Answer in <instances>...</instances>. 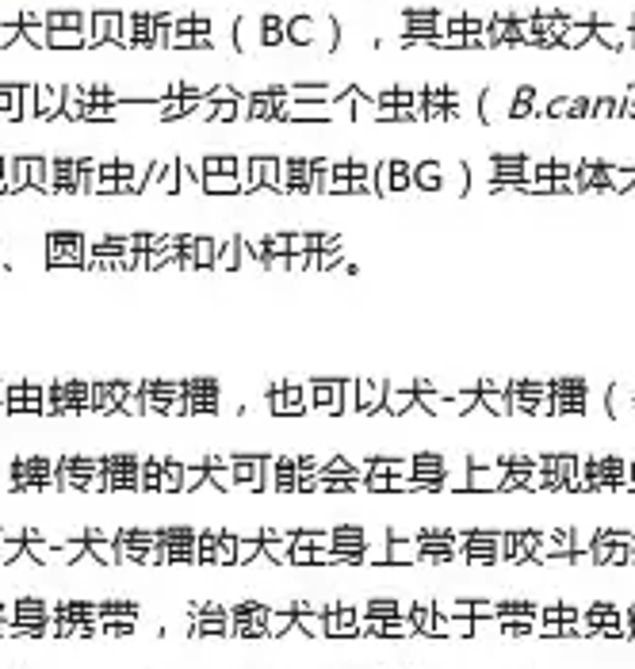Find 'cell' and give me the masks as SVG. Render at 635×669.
Masks as SVG:
<instances>
[{"label":"cell","instance_id":"cell-1","mask_svg":"<svg viewBox=\"0 0 635 669\" xmlns=\"http://www.w3.org/2000/svg\"><path fill=\"white\" fill-rule=\"evenodd\" d=\"M455 547H460V559L471 562V566L505 562V555H502V532H486V528L455 532Z\"/></svg>","mask_w":635,"mask_h":669},{"label":"cell","instance_id":"cell-2","mask_svg":"<svg viewBox=\"0 0 635 669\" xmlns=\"http://www.w3.org/2000/svg\"><path fill=\"white\" fill-rule=\"evenodd\" d=\"M517 417H551V383L543 379H513L510 383Z\"/></svg>","mask_w":635,"mask_h":669},{"label":"cell","instance_id":"cell-3","mask_svg":"<svg viewBox=\"0 0 635 669\" xmlns=\"http://www.w3.org/2000/svg\"><path fill=\"white\" fill-rule=\"evenodd\" d=\"M8 486L12 490H58L54 486V459H43V455L12 459Z\"/></svg>","mask_w":635,"mask_h":669},{"label":"cell","instance_id":"cell-4","mask_svg":"<svg viewBox=\"0 0 635 669\" xmlns=\"http://www.w3.org/2000/svg\"><path fill=\"white\" fill-rule=\"evenodd\" d=\"M157 544L165 547V566H196L199 562V532L188 528V524H169V528H157Z\"/></svg>","mask_w":635,"mask_h":669},{"label":"cell","instance_id":"cell-5","mask_svg":"<svg viewBox=\"0 0 635 669\" xmlns=\"http://www.w3.org/2000/svg\"><path fill=\"white\" fill-rule=\"evenodd\" d=\"M84 409H92V383H54V387H46V406L43 414H84Z\"/></svg>","mask_w":635,"mask_h":669},{"label":"cell","instance_id":"cell-6","mask_svg":"<svg viewBox=\"0 0 635 669\" xmlns=\"http://www.w3.org/2000/svg\"><path fill=\"white\" fill-rule=\"evenodd\" d=\"M269 612H272V604L237 600L230 609V635L234 639H269Z\"/></svg>","mask_w":635,"mask_h":669},{"label":"cell","instance_id":"cell-7","mask_svg":"<svg viewBox=\"0 0 635 669\" xmlns=\"http://www.w3.org/2000/svg\"><path fill=\"white\" fill-rule=\"evenodd\" d=\"M590 402V387L586 379H551V417H582Z\"/></svg>","mask_w":635,"mask_h":669},{"label":"cell","instance_id":"cell-8","mask_svg":"<svg viewBox=\"0 0 635 669\" xmlns=\"http://www.w3.org/2000/svg\"><path fill=\"white\" fill-rule=\"evenodd\" d=\"M146 414L149 417H181L184 414V383H142Z\"/></svg>","mask_w":635,"mask_h":669},{"label":"cell","instance_id":"cell-9","mask_svg":"<svg viewBox=\"0 0 635 669\" xmlns=\"http://www.w3.org/2000/svg\"><path fill=\"white\" fill-rule=\"evenodd\" d=\"M46 261L58 268H77L88 261V241L84 234H69V230H58V234L46 238Z\"/></svg>","mask_w":635,"mask_h":669},{"label":"cell","instance_id":"cell-10","mask_svg":"<svg viewBox=\"0 0 635 669\" xmlns=\"http://www.w3.org/2000/svg\"><path fill=\"white\" fill-rule=\"evenodd\" d=\"M157 547V528H116L119 562L149 566V551Z\"/></svg>","mask_w":635,"mask_h":669},{"label":"cell","instance_id":"cell-11","mask_svg":"<svg viewBox=\"0 0 635 669\" xmlns=\"http://www.w3.org/2000/svg\"><path fill=\"white\" fill-rule=\"evenodd\" d=\"M417 551H422V562H452L460 559V547H455V528H417Z\"/></svg>","mask_w":635,"mask_h":669},{"label":"cell","instance_id":"cell-12","mask_svg":"<svg viewBox=\"0 0 635 669\" xmlns=\"http://www.w3.org/2000/svg\"><path fill=\"white\" fill-rule=\"evenodd\" d=\"M104 474H108V490H142L138 474H142V459L134 452H111L104 455Z\"/></svg>","mask_w":635,"mask_h":669},{"label":"cell","instance_id":"cell-13","mask_svg":"<svg viewBox=\"0 0 635 669\" xmlns=\"http://www.w3.org/2000/svg\"><path fill=\"white\" fill-rule=\"evenodd\" d=\"M264 490L299 494V455H264Z\"/></svg>","mask_w":635,"mask_h":669},{"label":"cell","instance_id":"cell-14","mask_svg":"<svg viewBox=\"0 0 635 669\" xmlns=\"http://www.w3.org/2000/svg\"><path fill=\"white\" fill-rule=\"evenodd\" d=\"M326 639H360V604L329 600L326 604Z\"/></svg>","mask_w":635,"mask_h":669},{"label":"cell","instance_id":"cell-15","mask_svg":"<svg viewBox=\"0 0 635 669\" xmlns=\"http://www.w3.org/2000/svg\"><path fill=\"white\" fill-rule=\"evenodd\" d=\"M272 402V414L276 417H299L307 414V391H302V383H272V387H264Z\"/></svg>","mask_w":635,"mask_h":669},{"label":"cell","instance_id":"cell-16","mask_svg":"<svg viewBox=\"0 0 635 669\" xmlns=\"http://www.w3.org/2000/svg\"><path fill=\"white\" fill-rule=\"evenodd\" d=\"M203 191L222 196V191H241V161L226 157V161H203Z\"/></svg>","mask_w":635,"mask_h":669},{"label":"cell","instance_id":"cell-17","mask_svg":"<svg viewBox=\"0 0 635 669\" xmlns=\"http://www.w3.org/2000/svg\"><path fill=\"white\" fill-rule=\"evenodd\" d=\"M219 409V383L214 379H188L184 383V414L199 417V414H214Z\"/></svg>","mask_w":635,"mask_h":669},{"label":"cell","instance_id":"cell-18","mask_svg":"<svg viewBox=\"0 0 635 669\" xmlns=\"http://www.w3.org/2000/svg\"><path fill=\"white\" fill-rule=\"evenodd\" d=\"M302 391H307V406L318 409L322 417L341 414V379H314L302 383Z\"/></svg>","mask_w":635,"mask_h":669},{"label":"cell","instance_id":"cell-19","mask_svg":"<svg viewBox=\"0 0 635 669\" xmlns=\"http://www.w3.org/2000/svg\"><path fill=\"white\" fill-rule=\"evenodd\" d=\"M181 268H214V238L181 234Z\"/></svg>","mask_w":635,"mask_h":669},{"label":"cell","instance_id":"cell-20","mask_svg":"<svg viewBox=\"0 0 635 669\" xmlns=\"http://www.w3.org/2000/svg\"><path fill=\"white\" fill-rule=\"evenodd\" d=\"M230 467H234V486H241V490H264V455L237 452L230 455Z\"/></svg>","mask_w":635,"mask_h":669},{"label":"cell","instance_id":"cell-21","mask_svg":"<svg viewBox=\"0 0 635 669\" xmlns=\"http://www.w3.org/2000/svg\"><path fill=\"white\" fill-rule=\"evenodd\" d=\"M478 387V406L490 409L494 417H510L513 414V398H510V383H498V379H482L475 383Z\"/></svg>","mask_w":635,"mask_h":669},{"label":"cell","instance_id":"cell-22","mask_svg":"<svg viewBox=\"0 0 635 669\" xmlns=\"http://www.w3.org/2000/svg\"><path fill=\"white\" fill-rule=\"evenodd\" d=\"M471 490L478 494H494L502 490V479H505V467L498 459H482V455H471Z\"/></svg>","mask_w":635,"mask_h":669},{"label":"cell","instance_id":"cell-23","mask_svg":"<svg viewBox=\"0 0 635 669\" xmlns=\"http://www.w3.org/2000/svg\"><path fill=\"white\" fill-rule=\"evenodd\" d=\"M279 180H284V196H314L310 161H302V157L284 161V165H279Z\"/></svg>","mask_w":635,"mask_h":669},{"label":"cell","instance_id":"cell-24","mask_svg":"<svg viewBox=\"0 0 635 669\" xmlns=\"http://www.w3.org/2000/svg\"><path fill=\"white\" fill-rule=\"evenodd\" d=\"M291 544H295V528H261V551L269 562L291 566Z\"/></svg>","mask_w":635,"mask_h":669},{"label":"cell","instance_id":"cell-25","mask_svg":"<svg viewBox=\"0 0 635 669\" xmlns=\"http://www.w3.org/2000/svg\"><path fill=\"white\" fill-rule=\"evenodd\" d=\"M375 173H379L375 176V191H379V196H395V191L414 184V169H410V165H402V161H387V165H379Z\"/></svg>","mask_w":635,"mask_h":669},{"label":"cell","instance_id":"cell-26","mask_svg":"<svg viewBox=\"0 0 635 669\" xmlns=\"http://www.w3.org/2000/svg\"><path fill=\"white\" fill-rule=\"evenodd\" d=\"M410 562H422V551H417V536H414V532H398V528H390L387 566H410Z\"/></svg>","mask_w":635,"mask_h":669},{"label":"cell","instance_id":"cell-27","mask_svg":"<svg viewBox=\"0 0 635 669\" xmlns=\"http://www.w3.org/2000/svg\"><path fill=\"white\" fill-rule=\"evenodd\" d=\"M126 391H131V383H92V409L96 414H119V406H123V398Z\"/></svg>","mask_w":635,"mask_h":669},{"label":"cell","instance_id":"cell-28","mask_svg":"<svg viewBox=\"0 0 635 669\" xmlns=\"http://www.w3.org/2000/svg\"><path fill=\"white\" fill-rule=\"evenodd\" d=\"M383 398H387V383L379 379H357V414L360 417H372L383 409Z\"/></svg>","mask_w":635,"mask_h":669},{"label":"cell","instance_id":"cell-29","mask_svg":"<svg viewBox=\"0 0 635 669\" xmlns=\"http://www.w3.org/2000/svg\"><path fill=\"white\" fill-rule=\"evenodd\" d=\"M81 161H50V191H81Z\"/></svg>","mask_w":635,"mask_h":669},{"label":"cell","instance_id":"cell-30","mask_svg":"<svg viewBox=\"0 0 635 669\" xmlns=\"http://www.w3.org/2000/svg\"><path fill=\"white\" fill-rule=\"evenodd\" d=\"M414 406H417L414 383H387V398H383V414L387 417H402V414H410Z\"/></svg>","mask_w":635,"mask_h":669},{"label":"cell","instance_id":"cell-31","mask_svg":"<svg viewBox=\"0 0 635 669\" xmlns=\"http://www.w3.org/2000/svg\"><path fill=\"white\" fill-rule=\"evenodd\" d=\"M88 539V555L104 566H119V551H116V532H104V528H84Z\"/></svg>","mask_w":635,"mask_h":669},{"label":"cell","instance_id":"cell-32","mask_svg":"<svg viewBox=\"0 0 635 669\" xmlns=\"http://www.w3.org/2000/svg\"><path fill=\"white\" fill-rule=\"evenodd\" d=\"M597 474L601 490H628V463L620 455H597Z\"/></svg>","mask_w":635,"mask_h":669},{"label":"cell","instance_id":"cell-33","mask_svg":"<svg viewBox=\"0 0 635 669\" xmlns=\"http://www.w3.org/2000/svg\"><path fill=\"white\" fill-rule=\"evenodd\" d=\"M23 544H28V559L43 566H58V547L39 532V528H23Z\"/></svg>","mask_w":635,"mask_h":669},{"label":"cell","instance_id":"cell-34","mask_svg":"<svg viewBox=\"0 0 635 669\" xmlns=\"http://www.w3.org/2000/svg\"><path fill=\"white\" fill-rule=\"evenodd\" d=\"M203 463H207V486H214V490H234V467H230V455H203Z\"/></svg>","mask_w":635,"mask_h":669},{"label":"cell","instance_id":"cell-35","mask_svg":"<svg viewBox=\"0 0 635 669\" xmlns=\"http://www.w3.org/2000/svg\"><path fill=\"white\" fill-rule=\"evenodd\" d=\"M138 612L134 600H100V624H138Z\"/></svg>","mask_w":635,"mask_h":669},{"label":"cell","instance_id":"cell-36","mask_svg":"<svg viewBox=\"0 0 635 669\" xmlns=\"http://www.w3.org/2000/svg\"><path fill=\"white\" fill-rule=\"evenodd\" d=\"M214 268H241V234L214 238Z\"/></svg>","mask_w":635,"mask_h":669},{"label":"cell","instance_id":"cell-37","mask_svg":"<svg viewBox=\"0 0 635 669\" xmlns=\"http://www.w3.org/2000/svg\"><path fill=\"white\" fill-rule=\"evenodd\" d=\"M575 180H578V191H590V188L608 191V184H605V161H582Z\"/></svg>","mask_w":635,"mask_h":669},{"label":"cell","instance_id":"cell-38","mask_svg":"<svg viewBox=\"0 0 635 669\" xmlns=\"http://www.w3.org/2000/svg\"><path fill=\"white\" fill-rule=\"evenodd\" d=\"M498 620H540L536 600H498Z\"/></svg>","mask_w":635,"mask_h":669},{"label":"cell","instance_id":"cell-39","mask_svg":"<svg viewBox=\"0 0 635 669\" xmlns=\"http://www.w3.org/2000/svg\"><path fill=\"white\" fill-rule=\"evenodd\" d=\"M291 632H295V612H291V600H287L269 612V639H287Z\"/></svg>","mask_w":635,"mask_h":669},{"label":"cell","instance_id":"cell-40","mask_svg":"<svg viewBox=\"0 0 635 669\" xmlns=\"http://www.w3.org/2000/svg\"><path fill=\"white\" fill-rule=\"evenodd\" d=\"M291 566H314V528H295V544H291Z\"/></svg>","mask_w":635,"mask_h":669},{"label":"cell","instance_id":"cell-41","mask_svg":"<svg viewBox=\"0 0 635 669\" xmlns=\"http://www.w3.org/2000/svg\"><path fill=\"white\" fill-rule=\"evenodd\" d=\"M410 620H414V627H417V635H429V639H433V627H437V604H433V600H414Z\"/></svg>","mask_w":635,"mask_h":669},{"label":"cell","instance_id":"cell-42","mask_svg":"<svg viewBox=\"0 0 635 669\" xmlns=\"http://www.w3.org/2000/svg\"><path fill=\"white\" fill-rule=\"evenodd\" d=\"M249 562H269V559H264V551H261V528H257V536H237L234 566H249Z\"/></svg>","mask_w":635,"mask_h":669},{"label":"cell","instance_id":"cell-43","mask_svg":"<svg viewBox=\"0 0 635 669\" xmlns=\"http://www.w3.org/2000/svg\"><path fill=\"white\" fill-rule=\"evenodd\" d=\"M176 169H181L176 161L154 165V176H149V184H161L165 191H169V196H176V191H181V176H176Z\"/></svg>","mask_w":635,"mask_h":669},{"label":"cell","instance_id":"cell-44","mask_svg":"<svg viewBox=\"0 0 635 669\" xmlns=\"http://www.w3.org/2000/svg\"><path fill=\"white\" fill-rule=\"evenodd\" d=\"M181 479H184V463L165 455V467H161V494H181Z\"/></svg>","mask_w":635,"mask_h":669},{"label":"cell","instance_id":"cell-45","mask_svg":"<svg viewBox=\"0 0 635 669\" xmlns=\"http://www.w3.org/2000/svg\"><path fill=\"white\" fill-rule=\"evenodd\" d=\"M28 555V544H23V532H8L0 539V566H12L16 559Z\"/></svg>","mask_w":635,"mask_h":669},{"label":"cell","instance_id":"cell-46","mask_svg":"<svg viewBox=\"0 0 635 669\" xmlns=\"http://www.w3.org/2000/svg\"><path fill=\"white\" fill-rule=\"evenodd\" d=\"M605 184L613 191L635 188V165H628V169H620V165H605Z\"/></svg>","mask_w":635,"mask_h":669},{"label":"cell","instance_id":"cell-47","mask_svg":"<svg viewBox=\"0 0 635 669\" xmlns=\"http://www.w3.org/2000/svg\"><path fill=\"white\" fill-rule=\"evenodd\" d=\"M161 467H165V455H149V459H142V474H138L142 490H161Z\"/></svg>","mask_w":635,"mask_h":669},{"label":"cell","instance_id":"cell-48","mask_svg":"<svg viewBox=\"0 0 635 669\" xmlns=\"http://www.w3.org/2000/svg\"><path fill=\"white\" fill-rule=\"evenodd\" d=\"M199 486H207V463H184V479H181V494H192Z\"/></svg>","mask_w":635,"mask_h":669},{"label":"cell","instance_id":"cell-49","mask_svg":"<svg viewBox=\"0 0 635 669\" xmlns=\"http://www.w3.org/2000/svg\"><path fill=\"white\" fill-rule=\"evenodd\" d=\"M237 559V536L234 532H219V547H214V566H234Z\"/></svg>","mask_w":635,"mask_h":669},{"label":"cell","instance_id":"cell-50","mask_svg":"<svg viewBox=\"0 0 635 669\" xmlns=\"http://www.w3.org/2000/svg\"><path fill=\"white\" fill-rule=\"evenodd\" d=\"M257 169H261V184H264V188H272L276 196H284V180H279V161L261 157V161H257Z\"/></svg>","mask_w":635,"mask_h":669},{"label":"cell","instance_id":"cell-51","mask_svg":"<svg viewBox=\"0 0 635 669\" xmlns=\"http://www.w3.org/2000/svg\"><path fill=\"white\" fill-rule=\"evenodd\" d=\"M119 414L123 417H142L146 414V398H142V383H131V391H126V398H123V406H119Z\"/></svg>","mask_w":635,"mask_h":669},{"label":"cell","instance_id":"cell-52","mask_svg":"<svg viewBox=\"0 0 635 669\" xmlns=\"http://www.w3.org/2000/svg\"><path fill=\"white\" fill-rule=\"evenodd\" d=\"M414 184H422L425 191L444 188V173H440V165H422V169H417V176H414Z\"/></svg>","mask_w":635,"mask_h":669},{"label":"cell","instance_id":"cell-53","mask_svg":"<svg viewBox=\"0 0 635 669\" xmlns=\"http://www.w3.org/2000/svg\"><path fill=\"white\" fill-rule=\"evenodd\" d=\"M222 528H203L199 532V562H214V547H219Z\"/></svg>","mask_w":635,"mask_h":669},{"label":"cell","instance_id":"cell-54","mask_svg":"<svg viewBox=\"0 0 635 669\" xmlns=\"http://www.w3.org/2000/svg\"><path fill=\"white\" fill-rule=\"evenodd\" d=\"M341 414H357V379H341Z\"/></svg>","mask_w":635,"mask_h":669},{"label":"cell","instance_id":"cell-55","mask_svg":"<svg viewBox=\"0 0 635 669\" xmlns=\"http://www.w3.org/2000/svg\"><path fill=\"white\" fill-rule=\"evenodd\" d=\"M264 246H269V261L272 256H287V234H264Z\"/></svg>","mask_w":635,"mask_h":669},{"label":"cell","instance_id":"cell-56","mask_svg":"<svg viewBox=\"0 0 635 669\" xmlns=\"http://www.w3.org/2000/svg\"><path fill=\"white\" fill-rule=\"evenodd\" d=\"M624 612H628V624H631V632H628V639H635V604H628V609H624Z\"/></svg>","mask_w":635,"mask_h":669},{"label":"cell","instance_id":"cell-57","mask_svg":"<svg viewBox=\"0 0 635 669\" xmlns=\"http://www.w3.org/2000/svg\"><path fill=\"white\" fill-rule=\"evenodd\" d=\"M0 191H8V176H0Z\"/></svg>","mask_w":635,"mask_h":669},{"label":"cell","instance_id":"cell-58","mask_svg":"<svg viewBox=\"0 0 635 669\" xmlns=\"http://www.w3.org/2000/svg\"><path fill=\"white\" fill-rule=\"evenodd\" d=\"M628 406H631V414H635V387H631V402Z\"/></svg>","mask_w":635,"mask_h":669},{"label":"cell","instance_id":"cell-59","mask_svg":"<svg viewBox=\"0 0 635 669\" xmlns=\"http://www.w3.org/2000/svg\"><path fill=\"white\" fill-rule=\"evenodd\" d=\"M631 532H635V528H631Z\"/></svg>","mask_w":635,"mask_h":669}]
</instances>
